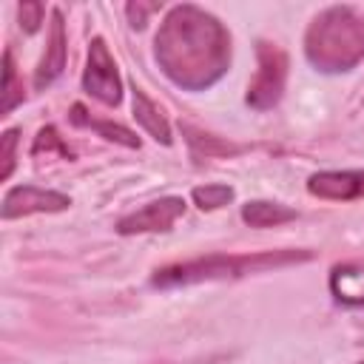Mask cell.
<instances>
[{
	"label": "cell",
	"instance_id": "cell-1",
	"mask_svg": "<svg viewBox=\"0 0 364 364\" xmlns=\"http://www.w3.org/2000/svg\"><path fill=\"white\" fill-rule=\"evenodd\" d=\"M154 57L173 85L205 91L230 65V34L210 11L182 3L165 14L154 37Z\"/></svg>",
	"mask_w": 364,
	"mask_h": 364
},
{
	"label": "cell",
	"instance_id": "cell-2",
	"mask_svg": "<svg viewBox=\"0 0 364 364\" xmlns=\"http://www.w3.org/2000/svg\"><path fill=\"white\" fill-rule=\"evenodd\" d=\"M313 250H259V253H210V256H196L188 262H173L159 270H154L151 284L159 290L171 287H191L202 282H230L242 279L250 273H264L299 262H310Z\"/></svg>",
	"mask_w": 364,
	"mask_h": 364
},
{
	"label": "cell",
	"instance_id": "cell-3",
	"mask_svg": "<svg viewBox=\"0 0 364 364\" xmlns=\"http://www.w3.org/2000/svg\"><path fill=\"white\" fill-rule=\"evenodd\" d=\"M304 54L324 74L355 68L364 60V11L355 6L318 11L304 31Z\"/></svg>",
	"mask_w": 364,
	"mask_h": 364
},
{
	"label": "cell",
	"instance_id": "cell-4",
	"mask_svg": "<svg viewBox=\"0 0 364 364\" xmlns=\"http://www.w3.org/2000/svg\"><path fill=\"white\" fill-rule=\"evenodd\" d=\"M256 60H259V71H256L245 100L253 111H270L284 94L290 63H287L284 48L276 43H267V40L256 43Z\"/></svg>",
	"mask_w": 364,
	"mask_h": 364
},
{
	"label": "cell",
	"instance_id": "cell-5",
	"mask_svg": "<svg viewBox=\"0 0 364 364\" xmlns=\"http://www.w3.org/2000/svg\"><path fill=\"white\" fill-rule=\"evenodd\" d=\"M82 91L88 97H94L97 102L117 108L122 102V80H119V68L105 46L102 37H94L88 43V60H85V71H82Z\"/></svg>",
	"mask_w": 364,
	"mask_h": 364
},
{
	"label": "cell",
	"instance_id": "cell-6",
	"mask_svg": "<svg viewBox=\"0 0 364 364\" xmlns=\"http://www.w3.org/2000/svg\"><path fill=\"white\" fill-rule=\"evenodd\" d=\"M182 213H185V199L182 196H162V199H154V202L142 205L139 210L122 216L117 222V233H122V236L165 233V230H171V225Z\"/></svg>",
	"mask_w": 364,
	"mask_h": 364
},
{
	"label": "cell",
	"instance_id": "cell-7",
	"mask_svg": "<svg viewBox=\"0 0 364 364\" xmlns=\"http://www.w3.org/2000/svg\"><path fill=\"white\" fill-rule=\"evenodd\" d=\"M68 205H71V196H65L60 191H48V188H37V185H17V188L6 191L0 216L20 219V216H31V213H60Z\"/></svg>",
	"mask_w": 364,
	"mask_h": 364
},
{
	"label": "cell",
	"instance_id": "cell-8",
	"mask_svg": "<svg viewBox=\"0 0 364 364\" xmlns=\"http://www.w3.org/2000/svg\"><path fill=\"white\" fill-rule=\"evenodd\" d=\"M65 54H68V40H65V23H63V11L54 9L51 11V28H48V43L43 51V60L37 63L34 71V88L46 91L65 68Z\"/></svg>",
	"mask_w": 364,
	"mask_h": 364
},
{
	"label": "cell",
	"instance_id": "cell-9",
	"mask_svg": "<svg viewBox=\"0 0 364 364\" xmlns=\"http://www.w3.org/2000/svg\"><path fill=\"white\" fill-rule=\"evenodd\" d=\"M307 191L318 199L350 202L364 196V171H318L307 179Z\"/></svg>",
	"mask_w": 364,
	"mask_h": 364
},
{
	"label": "cell",
	"instance_id": "cell-10",
	"mask_svg": "<svg viewBox=\"0 0 364 364\" xmlns=\"http://www.w3.org/2000/svg\"><path fill=\"white\" fill-rule=\"evenodd\" d=\"M330 293L338 304L361 307L364 304V259L336 264L330 270Z\"/></svg>",
	"mask_w": 364,
	"mask_h": 364
},
{
	"label": "cell",
	"instance_id": "cell-11",
	"mask_svg": "<svg viewBox=\"0 0 364 364\" xmlns=\"http://www.w3.org/2000/svg\"><path fill=\"white\" fill-rule=\"evenodd\" d=\"M134 119L142 125V131L148 136H154L159 145H171L173 142V134H171V125L165 119V114L159 111V105L154 100H148V94L142 88L134 85Z\"/></svg>",
	"mask_w": 364,
	"mask_h": 364
},
{
	"label": "cell",
	"instance_id": "cell-12",
	"mask_svg": "<svg viewBox=\"0 0 364 364\" xmlns=\"http://www.w3.org/2000/svg\"><path fill=\"white\" fill-rule=\"evenodd\" d=\"M68 119H71L77 128H91V131H97V134H100V136H105L108 142H119V145H125V148H139V136H136L131 128H125V125H119V122L94 119V117H88L85 105H80V102H74V105H71Z\"/></svg>",
	"mask_w": 364,
	"mask_h": 364
},
{
	"label": "cell",
	"instance_id": "cell-13",
	"mask_svg": "<svg viewBox=\"0 0 364 364\" xmlns=\"http://www.w3.org/2000/svg\"><path fill=\"white\" fill-rule=\"evenodd\" d=\"M242 219L250 228H276L284 222L296 219V210L282 205V202H270V199H253L242 205Z\"/></svg>",
	"mask_w": 364,
	"mask_h": 364
},
{
	"label": "cell",
	"instance_id": "cell-14",
	"mask_svg": "<svg viewBox=\"0 0 364 364\" xmlns=\"http://www.w3.org/2000/svg\"><path fill=\"white\" fill-rule=\"evenodd\" d=\"M182 134H188V145H191V151H193L196 159H202V156L205 159L208 156H230V154H239L242 151V145L222 142V139H216L210 134H202V131H196L191 125H182Z\"/></svg>",
	"mask_w": 364,
	"mask_h": 364
},
{
	"label": "cell",
	"instance_id": "cell-15",
	"mask_svg": "<svg viewBox=\"0 0 364 364\" xmlns=\"http://www.w3.org/2000/svg\"><path fill=\"white\" fill-rule=\"evenodd\" d=\"M0 94H3V102H0V117H9L20 102H23V82L17 80V68H14V60H11V51L6 48L3 51V85H0Z\"/></svg>",
	"mask_w": 364,
	"mask_h": 364
},
{
	"label": "cell",
	"instance_id": "cell-16",
	"mask_svg": "<svg viewBox=\"0 0 364 364\" xmlns=\"http://www.w3.org/2000/svg\"><path fill=\"white\" fill-rule=\"evenodd\" d=\"M233 188L230 185H222V182H213V185H199L191 191V199L199 210H219L225 208L228 202H233Z\"/></svg>",
	"mask_w": 364,
	"mask_h": 364
},
{
	"label": "cell",
	"instance_id": "cell-17",
	"mask_svg": "<svg viewBox=\"0 0 364 364\" xmlns=\"http://www.w3.org/2000/svg\"><path fill=\"white\" fill-rule=\"evenodd\" d=\"M54 156V154H60L63 159H74V154L68 151V145L63 142V136L57 134V128L54 125H46V128H40L37 131V136H34V145H31V156Z\"/></svg>",
	"mask_w": 364,
	"mask_h": 364
},
{
	"label": "cell",
	"instance_id": "cell-18",
	"mask_svg": "<svg viewBox=\"0 0 364 364\" xmlns=\"http://www.w3.org/2000/svg\"><path fill=\"white\" fill-rule=\"evenodd\" d=\"M17 142H20V128H9L0 136V179L6 182L14 173L17 165Z\"/></svg>",
	"mask_w": 364,
	"mask_h": 364
},
{
	"label": "cell",
	"instance_id": "cell-19",
	"mask_svg": "<svg viewBox=\"0 0 364 364\" xmlns=\"http://www.w3.org/2000/svg\"><path fill=\"white\" fill-rule=\"evenodd\" d=\"M17 14H20V28H23L26 34H34V31L40 28L43 17H46V6L37 3V0H26V3L17 6Z\"/></svg>",
	"mask_w": 364,
	"mask_h": 364
},
{
	"label": "cell",
	"instance_id": "cell-20",
	"mask_svg": "<svg viewBox=\"0 0 364 364\" xmlns=\"http://www.w3.org/2000/svg\"><path fill=\"white\" fill-rule=\"evenodd\" d=\"M162 9V3H128L125 6V14H128V23L134 26V28H142L145 23H148V14H154V11H159Z\"/></svg>",
	"mask_w": 364,
	"mask_h": 364
},
{
	"label": "cell",
	"instance_id": "cell-21",
	"mask_svg": "<svg viewBox=\"0 0 364 364\" xmlns=\"http://www.w3.org/2000/svg\"><path fill=\"white\" fill-rule=\"evenodd\" d=\"M361 364H364V361H361Z\"/></svg>",
	"mask_w": 364,
	"mask_h": 364
}]
</instances>
